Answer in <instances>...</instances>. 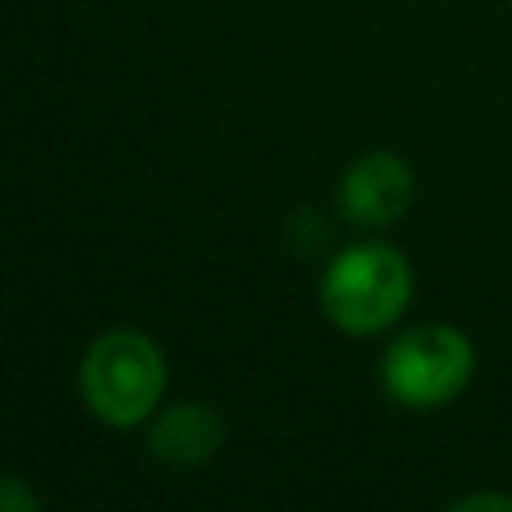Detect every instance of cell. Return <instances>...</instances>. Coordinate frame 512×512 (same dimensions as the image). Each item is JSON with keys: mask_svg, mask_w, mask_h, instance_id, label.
Listing matches in <instances>:
<instances>
[{"mask_svg": "<svg viewBox=\"0 0 512 512\" xmlns=\"http://www.w3.org/2000/svg\"><path fill=\"white\" fill-rule=\"evenodd\" d=\"M412 300V264L396 244L360 240L336 252L320 276L324 316L352 336L392 328Z\"/></svg>", "mask_w": 512, "mask_h": 512, "instance_id": "6da1fadb", "label": "cell"}, {"mask_svg": "<svg viewBox=\"0 0 512 512\" xmlns=\"http://www.w3.org/2000/svg\"><path fill=\"white\" fill-rule=\"evenodd\" d=\"M164 352L136 328L104 332L80 364V392L96 420L112 428L144 424L164 396Z\"/></svg>", "mask_w": 512, "mask_h": 512, "instance_id": "7a4b0ae2", "label": "cell"}, {"mask_svg": "<svg viewBox=\"0 0 512 512\" xmlns=\"http://www.w3.org/2000/svg\"><path fill=\"white\" fill-rule=\"evenodd\" d=\"M476 372L472 340L452 324H416L380 356V384L404 408H440L456 400Z\"/></svg>", "mask_w": 512, "mask_h": 512, "instance_id": "3957f363", "label": "cell"}, {"mask_svg": "<svg viewBox=\"0 0 512 512\" xmlns=\"http://www.w3.org/2000/svg\"><path fill=\"white\" fill-rule=\"evenodd\" d=\"M412 192V168L396 152H364L340 176V212L364 228H384L408 212Z\"/></svg>", "mask_w": 512, "mask_h": 512, "instance_id": "277c9868", "label": "cell"}, {"mask_svg": "<svg viewBox=\"0 0 512 512\" xmlns=\"http://www.w3.org/2000/svg\"><path fill=\"white\" fill-rule=\"evenodd\" d=\"M224 440V420L208 404H176L152 424V452L168 464H204Z\"/></svg>", "mask_w": 512, "mask_h": 512, "instance_id": "5b68a950", "label": "cell"}, {"mask_svg": "<svg viewBox=\"0 0 512 512\" xmlns=\"http://www.w3.org/2000/svg\"><path fill=\"white\" fill-rule=\"evenodd\" d=\"M40 508V496L20 476H0V512H32Z\"/></svg>", "mask_w": 512, "mask_h": 512, "instance_id": "8992f818", "label": "cell"}, {"mask_svg": "<svg viewBox=\"0 0 512 512\" xmlns=\"http://www.w3.org/2000/svg\"><path fill=\"white\" fill-rule=\"evenodd\" d=\"M452 508H456V512H476V508H508V512H512V496H500V492H480V496H460Z\"/></svg>", "mask_w": 512, "mask_h": 512, "instance_id": "52a82bcc", "label": "cell"}]
</instances>
